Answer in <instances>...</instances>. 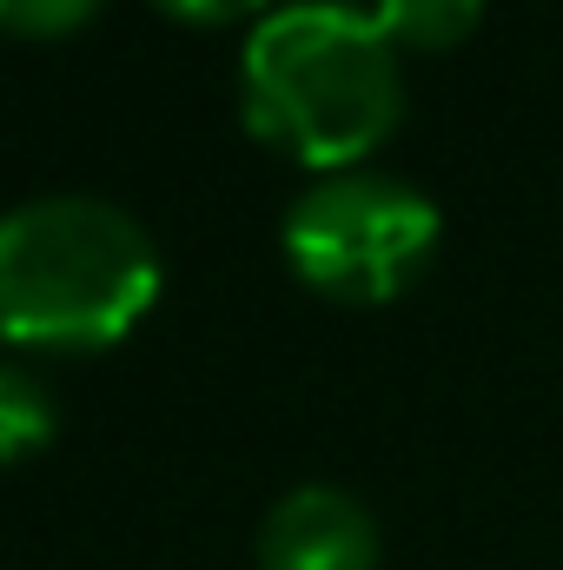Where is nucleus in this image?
<instances>
[{"label": "nucleus", "mask_w": 563, "mask_h": 570, "mask_svg": "<svg viewBox=\"0 0 563 570\" xmlns=\"http://www.w3.org/2000/svg\"><path fill=\"white\" fill-rule=\"evenodd\" d=\"M259 570H378V518L345 484H292L259 518Z\"/></svg>", "instance_id": "obj_4"}, {"label": "nucleus", "mask_w": 563, "mask_h": 570, "mask_svg": "<svg viewBox=\"0 0 563 570\" xmlns=\"http://www.w3.org/2000/svg\"><path fill=\"white\" fill-rule=\"evenodd\" d=\"M246 127L305 166H358L405 114L392 33L352 0H279L239 53Z\"/></svg>", "instance_id": "obj_1"}, {"label": "nucleus", "mask_w": 563, "mask_h": 570, "mask_svg": "<svg viewBox=\"0 0 563 570\" xmlns=\"http://www.w3.org/2000/svg\"><path fill=\"white\" fill-rule=\"evenodd\" d=\"M484 0H378L372 20L392 33V47H451L471 33Z\"/></svg>", "instance_id": "obj_6"}, {"label": "nucleus", "mask_w": 563, "mask_h": 570, "mask_svg": "<svg viewBox=\"0 0 563 570\" xmlns=\"http://www.w3.org/2000/svg\"><path fill=\"white\" fill-rule=\"evenodd\" d=\"M179 20H239V13H266V0H159Z\"/></svg>", "instance_id": "obj_8"}, {"label": "nucleus", "mask_w": 563, "mask_h": 570, "mask_svg": "<svg viewBox=\"0 0 563 570\" xmlns=\"http://www.w3.org/2000/svg\"><path fill=\"white\" fill-rule=\"evenodd\" d=\"M60 431V405H53V385L20 365V358H0V464L13 458H33L47 438Z\"/></svg>", "instance_id": "obj_5"}, {"label": "nucleus", "mask_w": 563, "mask_h": 570, "mask_svg": "<svg viewBox=\"0 0 563 570\" xmlns=\"http://www.w3.org/2000/svg\"><path fill=\"white\" fill-rule=\"evenodd\" d=\"M437 233H444L437 199L378 166H332L305 179L279 226L292 273L325 298L352 305L405 292L431 266Z\"/></svg>", "instance_id": "obj_3"}, {"label": "nucleus", "mask_w": 563, "mask_h": 570, "mask_svg": "<svg viewBox=\"0 0 563 570\" xmlns=\"http://www.w3.org/2000/svg\"><path fill=\"white\" fill-rule=\"evenodd\" d=\"M159 292V246L107 193H33L0 213V338L33 352L113 345Z\"/></svg>", "instance_id": "obj_2"}, {"label": "nucleus", "mask_w": 563, "mask_h": 570, "mask_svg": "<svg viewBox=\"0 0 563 570\" xmlns=\"http://www.w3.org/2000/svg\"><path fill=\"white\" fill-rule=\"evenodd\" d=\"M100 0H0V27H13V33H67Z\"/></svg>", "instance_id": "obj_7"}]
</instances>
